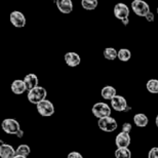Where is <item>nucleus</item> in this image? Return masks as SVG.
Segmentation results:
<instances>
[{"label":"nucleus","mask_w":158,"mask_h":158,"mask_svg":"<svg viewBox=\"0 0 158 158\" xmlns=\"http://www.w3.org/2000/svg\"><path fill=\"white\" fill-rule=\"evenodd\" d=\"M116 158H131V152L128 148H117L115 150Z\"/></svg>","instance_id":"nucleus-20"},{"label":"nucleus","mask_w":158,"mask_h":158,"mask_svg":"<svg viewBox=\"0 0 158 158\" xmlns=\"http://www.w3.org/2000/svg\"><path fill=\"white\" fill-rule=\"evenodd\" d=\"M99 5L98 0H81V6L85 10H94Z\"/></svg>","instance_id":"nucleus-19"},{"label":"nucleus","mask_w":158,"mask_h":158,"mask_svg":"<svg viewBox=\"0 0 158 158\" xmlns=\"http://www.w3.org/2000/svg\"><path fill=\"white\" fill-rule=\"evenodd\" d=\"M147 90L151 94H158V80L157 79H150L146 83Z\"/></svg>","instance_id":"nucleus-21"},{"label":"nucleus","mask_w":158,"mask_h":158,"mask_svg":"<svg viewBox=\"0 0 158 158\" xmlns=\"http://www.w3.org/2000/svg\"><path fill=\"white\" fill-rule=\"evenodd\" d=\"M131 128H132V126L131 123H128V122H125V123H123L122 124V131H124V132H131Z\"/></svg>","instance_id":"nucleus-25"},{"label":"nucleus","mask_w":158,"mask_h":158,"mask_svg":"<svg viewBox=\"0 0 158 158\" xmlns=\"http://www.w3.org/2000/svg\"><path fill=\"white\" fill-rule=\"evenodd\" d=\"M15 155H17V150H15L11 145L2 144L0 146V157L1 158H14Z\"/></svg>","instance_id":"nucleus-13"},{"label":"nucleus","mask_w":158,"mask_h":158,"mask_svg":"<svg viewBox=\"0 0 158 158\" xmlns=\"http://www.w3.org/2000/svg\"><path fill=\"white\" fill-rule=\"evenodd\" d=\"M23 135H24V131H21L17 135V137H18V138H22V137H23Z\"/></svg>","instance_id":"nucleus-29"},{"label":"nucleus","mask_w":158,"mask_h":158,"mask_svg":"<svg viewBox=\"0 0 158 158\" xmlns=\"http://www.w3.org/2000/svg\"><path fill=\"white\" fill-rule=\"evenodd\" d=\"M121 23L123 24V26H127V25L129 24V20L128 19H124V20L121 21Z\"/></svg>","instance_id":"nucleus-28"},{"label":"nucleus","mask_w":158,"mask_h":158,"mask_svg":"<svg viewBox=\"0 0 158 158\" xmlns=\"http://www.w3.org/2000/svg\"><path fill=\"white\" fill-rule=\"evenodd\" d=\"M155 124H156V126L158 127V115L156 116V119H155Z\"/></svg>","instance_id":"nucleus-31"},{"label":"nucleus","mask_w":158,"mask_h":158,"mask_svg":"<svg viewBox=\"0 0 158 158\" xmlns=\"http://www.w3.org/2000/svg\"><path fill=\"white\" fill-rule=\"evenodd\" d=\"M131 10L141 18H145L151 11L149 4L144 0H134L131 2Z\"/></svg>","instance_id":"nucleus-2"},{"label":"nucleus","mask_w":158,"mask_h":158,"mask_svg":"<svg viewBox=\"0 0 158 158\" xmlns=\"http://www.w3.org/2000/svg\"><path fill=\"white\" fill-rule=\"evenodd\" d=\"M115 144L117 148H128L131 145V135L128 132H119L115 138Z\"/></svg>","instance_id":"nucleus-11"},{"label":"nucleus","mask_w":158,"mask_h":158,"mask_svg":"<svg viewBox=\"0 0 158 158\" xmlns=\"http://www.w3.org/2000/svg\"><path fill=\"white\" fill-rule=\"evenodd\" d=\"M104 58L108 61H114L116 58H118V52L113 47H107L104 49Z\"/></svg>","instance_id":"nucleus-18"},{"label":"nucleus","mask_w":158,"mask_h":158,"mask_svg":"<svg viewBox=\"0 0 158 158\" xmlns=\"http://www.w3.org/2000/svg\"><path fill=\"white\" fill-rule=\"evenodd\" d=\"M64 60H65V63L69 67H73V68L80 65V62H81L80 56H79L77 52H66L64 56Z\"/></svg>","instance_id":"nucleus-10"},{"label":"nucleus","mask_w":158,"mask_h":158,"mask_svg":"<svg viewBox=\"0 0 158 158\" xmlns=\"http://www.w3.org/2000/svg\"><path fill=\"white\" fill-rule=\"evenodd\" d=\"M145 19L147 20V22H153L154 19H155V15H154V14L152 11H150L149 14H148L146 17H145Z\"/></svg>","instance_id":"nucleus-27"},{"label":"nucleus","mask_w":158,"mask_h":158,"mask_svg":"<svg viewBox=\"0 0 158 158\" xmlns=\"http://www.w3.org/2000/svg\"><path fill=\"white\" fill-rule=\"evenodd\" d=\"M9 20H10V23L14 25L15 28H24L26 26V23H27L26 17L24 15L23 12H21L19 10L12 11L10 15H9Z\"/></svg>","instance_id":"nucleus-7"},{"label":"nucleus","mask_w":158,"mask_h":158,"mask_svg":"<svg viewBox=\"0 0 158 158\" xmlns=\"http://www.w3.org/2000/svg\"><path fill=\"white\" fill-rule=\"evenodd\" d=\"M134 122L138 127H145L149 123V119L143 113H138L134 116Z\"/></svg>","instance_id":"nucleus-17"},{"label":"nucleus","mask_w":158,"mask_h":158,"mask_svg":"<svg viewBox=\"0 0 158 158\" xmlns=\"http://www.w3.org/2000/svg\"><path fill=\"white\" fill-rule=\"evenodd\" d=\"M14 158H28V157H26V156H23V155H15Z\"/></svg>","instance_id":"nucleus-30"},{"label":"nucleus","mask_w":158,"mask_h":158,"mask_svg":"<svg viewBox=\"0 0 158 158\" xmlns=\"http://www.w3.org/2000/svg\"><path fill=\"white\" fill-rule=\"evenodd\" d=\"M23 80L25 82V84H26L27 90H31V89H33V88L38 86V77L33 73L27 74Z\"/></svg>","instance_id":"nucleus-14"},{"label":"nucleus","mask_w":158,"mask_h":158,"mask_svg":"<svg viewBox=\"0 0 158 158\" xmlns=\"http://www.w3.org/2000/svg\"><path fill=\"white\" fill-rule=\"evenodd\" d=\"M36 107H37L38 113L41 116H43V117H49V116H52L53 113H55L53 104L46 99L43 100L42 102H40L39 104H37Z\"/></svg>","instance_id":"nucleus-6"},{"label":"nucleus","mask_w":158,"mask_h":158,"mask_svg":"<svg viewBox=\"0 0 158 158\" xmlns=\"http://www.w3.org/2000/svg\"><path fill=\"white\" fill-rule=\"evenodd\" d=\"M56 5L59 10L64 15H69L73 11V2H72V0H56Z\"/></svg>","instance_id":"nucleus-12"},{"label":"nucleus","mask_w":158,"mask_h":158,"mask_svg":"<svg viewBox=\"0 0 158 158\" xmlns=\"http://www.w3.org/2000/svg\"><path fill=\"white\" fill-rule=\"evenodd\" d=\"M113 12H114V15L116 19L122 21L124 19H128L129 17V7L125 3L119 2L117 4H115L114 9H113Z\"/></svg>","instance_id":"nucleus-8"},{"label":"nucleus","mask_w":158,"mask_h":158,"mask_svg":"<svg viewBox=\"0 0 158 158\" xmlns=\"http://www.w3.org/2000/svg\"><path fill=\"white\" fill-rule=\"evenodd\" d=\"M1 127H2L3 131L8 135H17L19 132L22 131L20 123L18 122V120H15L14 118L4 119L1 123Z\"/></svg>","instance_id":"nucleus-3"},{"label":"nucleus","mask_w":158,"mask_h":158,"mask_svg":"<svg viewBox=\"0 0 158 158\" xmlns=\"http://www.w3.org/2000/svg\"><path fill=\"white\" fill-rule=\"evenodd\" d=\"M46 96H47V91L44 87L42 86H37L35 88L31 90H28V94H27V98H28V101L31 103V104H39L40 102H42L43 100L46 99Z\"/></svg>","instance_id":"nucleus-1"},{"label":"nucleus","mask_w":158,"mask_h":158,"mask_svg":"<svg viewBox=\"0 0 158 158\" xmlns=\"http://www.w3.org/2000/svg\"><path fill=\"white\" fill-rule=\"evenodd\" d=\"M10 88H11V91L15 94H22L27 90L26 84H25L24 80H21V79H17V80H15L12 82Z\"/></svg>","instance_id":"nucleus-15"},{"label":"nucleus","mask_w":158,"mask_h":158,"mask_svg":"<svg viewBox=\"0 0 158 158\" xmlns=\"http://www.w3.org/2000/svg\"><path fill=\"white\" fill-rule=\"evenodd\" d=\"M91 112L99 119L107 117V116H111V108H110V106L103 102L94 104L93 106V109H91Z\"/></svg>","instance_id":"nucleus-5"},{"label":"nucleus","mask_w":158,"mask_h":158,"mask_svg":"<svg viewBox=\"0 0 158 158\" xmlns=\"http://www.w3.org/2000/svg\"><path fill=\"white\" fill-rule=\"evenodd\" d=\"M68 158H83V156L77 151H72L68 154Z\"/></svg>","instance_id":"nucleus-26"},{"label":"nucleus","mask_w":158,"mask_h":158,"mask_svg":"<svg viewBox=\"0 0 158 158\" xmlns=\"http://www.w3.org/2000/svg\"><path fill=\"white\" fill-rule=\"evenodd\" d=\"M111 107L117 112H124L129 109L125 98H123L122 96H116L115 98H113L111 100Z\"/></svg>","instance_id":"nucleus-9"},{"label":"nucleus","mask_w":158,"mask_h":158,"mask_svg":"<svg viewBox=\"0 0 158 158\" xmlns=\"http://www.w3.org/2000/svg\"><path fill=\"white\" fill-rule=\"evenodd\" d=\"M98 125L101 131H105V132H112L117 129V121L115 120V118L111 117V116H107V117L101 118L98 121Z\"/></svg>","instance_id":"nucleus-4"},{"label":"nucleus","mask_w":158,"mask_h":158,"mask_svg":"<svg viewBox=\"0 0 158 158\" xmlns=\"http://www.w3.org/2000/svg\"><path fill=\"white\" fill-rule=\"evenodd\" d=\"M30 152H31L30 147L26 144H22L17 148V155H23V156L28 157Z\"/></svg>","instance_id":"nucleus-23"},{"label":"nucleus","mask_w":158,"mask_h":158,"mask_svg":"<svg viewBox=\"0 0 158 158\" xmlns=\"http://www.w3.org/2000/svg\"><path fill=\"white\" fill-rule=\"evenodd\" d=\"M101 94H102L103 99L111 101L113 98H115L116 96H117V93H116L115 87L111 86V85H106V86H104L102 88Z\"/></svg>","instance_id":"nucleus-16"},{"label":"nucleus","mask_w":158,"mask_h":158,"mask_svg":"<svg viewBox=\"0 0 158 158\" xmlns=\"http://www.w3.org/2000/svg\"><path fill=\"white\" fill-rule=\"evenodd\" d=\"M156 11H157V15H158V7H157V10Z\"/></svg>","instance_id":"nucleus-32"},{"label":"nucleus","mask_w":158,"mask_h":158,"mask_svg":"<svg viewBox=\"0 0 158 158\" xmlns=\"http://www.w3.org/2000/svg\"><path fill=\"white\" fill-rule=\"evenodd\" d=\"M148 158H158V148L157 147H154L149 151Z\"/></svg>","instance_id":"nucleus-24"},{"label":"nucleus","mask_w":158,"mask_h":158,"mask_svg":"<svg viewBox=\"0 0 158 158\" xmlns=\"http://www.w3.org/2000/svg\"><path fill=\"white\" fill-rule=\"evenodd\" d=\"M131 58V50L127 48H121L118 50V59L121 62H127Z\"/></svg>","instance_id":"nucleus-22"}]
</instances>
